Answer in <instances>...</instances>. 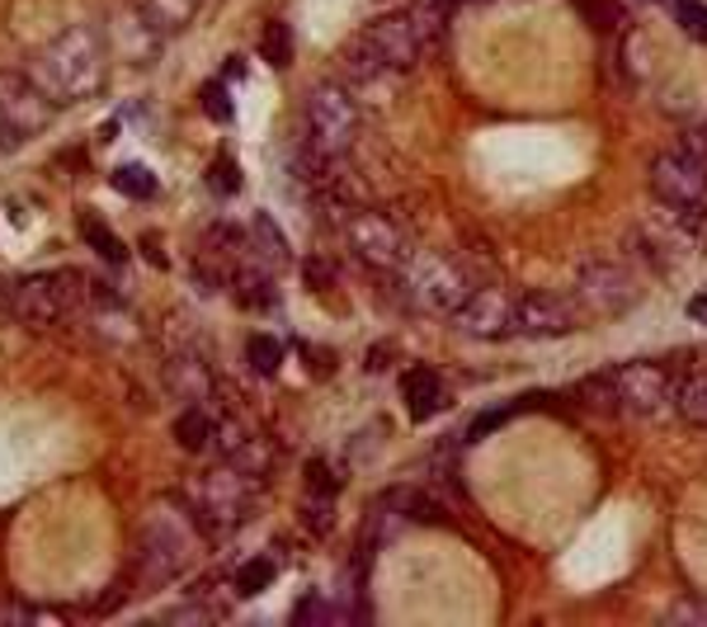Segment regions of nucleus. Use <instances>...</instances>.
<instances>
[{"instance_id":"f257e3e1","label":"nucleus","mask_w":707,"mask_h":627,"mask_svg":"<svg viewBox=\"0 0 707 627\" xmlns=\"http://www.w3.org/2000/svg\"><path fill=\"white\" fill-rule=\"evenodd\" d=\"M444 29V0H416L397 14H382L345 48V76L359 86H378L382 76H401L425 57Z\"/></svg>"},{"instance_id":"f03ea898","label":"nucleus","mask_w":707,"mask_h":627,"mask_svg":"<svg viewBox=\"0 0 707 627\" xmlns=\"http://www.w3.org/2000/svg\"><path fill=\"white\" fill-rule=\"evenodd\" d=\"M38 86H43L57 104H86L104 90L109 76V48L104 33L94 24H71L38 52Z\"/></svg>"},{"instance_id":"7ed1b4c3","label":"nucleus","mask_w":707,"mask_h":627,"mask_svg":"<svg viewBox=\"0 0 707 627\" xmlns=\"http://www.w3.org/2000/svg\"><path fill=\"white\" fill-rule=\"evenodd\" d=\"M199 534H193V515L175 505H156L142 519V538H137V576L142 585H170L189 566Z\"/></svg>"},{"instance_id":"20e7f679","label":"nucleus","mask_w":707,"mask_h":627,"mask_svg":"<svg viewBox=\"0 0 707 627\" xmlns=\"http://www.w3.org/2000/svg\"><path fill=\"white\" fill-rule=\"evenodd\" d=\"M302 123H307V151L321 161H340V156L359 142L364 113H359V94L345 90L340 81H321L311 86L307 104H302Z\"/></svg>"},{"instance_id":"39448f33","label":"nucleus","mask_w":707,"mask_h":627,"mask_svg":"<svg viewBox=\"0 0 707 627\" xmlns=\"http://www.w3.org/2000/svg\"><path fill=\"white\" fill-rule=\"evenodd\" d=\"M90 307V279L81 269H43L14 283V321L62 326Z\"/></svg>"},{"instance_id":"423d86ee","label":"nucleus","mask_w":707,"mask_h":627,"mask_svg":"<svg viewBox=\"0 0 707 627\" xmlns=\"http://www.w3.org/2000/svg\"><path fill=\"white\" fill-rule=\"evenodd\" d=\"M471 273L454 260V255H435V250H420L410 255L406 269H401V292L416 311H429V317H454V311L471 298Z\"/></svg>"},{"instance_id":"0eeeda50","label":"nucleus","mask_w":707,"mask_h":627,"mask_svg":"<svg viewBox=\"0 0 707 627\" xmlns=\"http://www.w3.org/2000/svg\"><path fill=\"white\" fill-rule=\"evenodd\" d=\"M608 382H614V397H618V416H633V420L675 416L679 382L665 364H651V359L618 364V368H608Z\"/></svg>"},{"instance_id":"6e6552de","label":"nucleus","mask_w":707,"mask_h":627,"mask_svg":"<svg viewBox=\"0 0 707 627\" xmlns=\"http://www.w3.org/2000/svg\"><path fill=\"white\" fill-rule=\"evenodd\" d=\"M651 193H656V203L675 208L689 222L703 227V218H707V161H698L689 147L675 142L670 151H660L651 161Z\"/></svg>"},{"instance_id":"1a4fd4ad","label":"nucleus","mask_w":707,"mask_h":627,"mask_svg":"<svg viewBox=\"0 0 707 627\" xmlns=\"http://www.w3.org/2000/svg\"><path fill=\"white\" fill-rule=\"evenodd\" d=\"M250 496H255V477L236 472V467H218V472H208L193 481V524H203L208 534L227 538L231 528H241L246 515H250Z\"/></svg>"},{"instance_id":"9d476101","label":"nucleus","mask_w":707,"mask_h":627,"mask_svg":"<svg viewBox=\"0 0 707 627\" xmlns=\"http://www.w3.org/2000/svg\"><path fill=\"white\" fill-rule=\"evenodd\" d=\"M571 302L580 321H614L627 307H637V279L614 260H589L576 273Z\"/></svg>"},{"instance_id":"9b49d317","label":"nucleus","mask_w":707,"mask_h":627,"mask_svg":"<svg viewBox=\"0 0 707 627\" xmlns=\"http://www.w3.org/2000/svg\"><path fill=\"white\" fill-rule=\"evenodd\" d=\"M0 119H6L14 142H24V137H38V132L52 128L57 100L43 86H38V76H29V71H0Z\"/></svg>"},{"instance_id":"f8f14e48","label":"nucleus","mask_w":707,"mask_h":627,"mask_svg":"<svg viewBox=\"0 0 707 627\" xmlns=\"http://www.w3.org/2000/svg\"><path fill=\"white\" fill-rule=\"evenodd\" d=\"M345 237H349V250L359 255L368 269H382V273H401L406 260H410V241L406 231L387 218V212H354L345 222Z\"/></svg>"},{"instance_id":"ddd939ff","label":"nucleus","mask_w":707,"mask_h":627,"mask_svg":"<svg viewBox=\"0 0 707 627\" xmlns=\"http://www.w3.org/2000/svg\"><path fill=\"white\" fill-rule=\"evenodd\" d=\"M515 292L509 288H471V298L454 311L462 336L471 340H515Z\"/></svg>"},{"instance_id":"4468645a","label":"nucleus","mask_w":707,"mask_h":627,"mask_svg":"<svg viewBox=\"0 0 707 627\" xmlns=\"http://www.w3.org/2000/svg\"><path fill=\"white\" fill-rule=\"evenodd\" d=\"M576 302L557 298V292H524L515 302V336L524 340H557L576 330Z\"/></svg>"},{"instance_id":"2eb2a0df","label":"nucleus","mask_w":707,"mask_h":627,"mask_svg":"<svg viewBox=\"0 0 707 627\" xmlns=\"http://www.w3.org/2000/svg\"><path fill=\"white\" fill-rule=\"evenodd\" d=\"M109 33H113V43L132 57V62H151L156 48H161V38H166L142 10H137V0H128V6L118 10V19H113Z\"/></svg>"},{"instance_id":"dca6fc26","label":"nucleus","mask_w":707,"mask_h":627,"mask_svg":"<svg viewBox=\"0 0 707 627\" xmlns=\"http://www.w3.org/2000/svg\"><path fill=\"white\" fill-rule=\"evenodd\" d=\"M401 397H406V410H410V420H435L439 410L448 406L444 397V382L439 374L429 364H416V368H406V378H401Z\"/></svg>"},{"instance_id":"f3484780","label":"nucleus","mask_w":707,"mask_h":627,"mask_svg":"<svg viewBox=\"0 0 707 627\" xmlns=\"http://www.w3.org/2000/svg\"><path fill=\"white\" fill-rule=\"evenodd\" d=\"M170 387L180 391V397L189 401V406H203L208 401V391H212V378H208V368L199 364V359H175L170 364Z\"/></svg>"},{"instance_id":"a211bd4d","label":"nucleus","mask_w":707,"mask_h":627,"mask_svg":"<svg viewBox=\"0 0 707 627\" xmlns=\"http://www.w3.org/2000/svg\"><path fill=\"white\" fill-rule=\"evenodd\" d=\"M212 420L203 406H189V410H180V420H175V444L185 448V454H203V448L212 444Z\"/></svg>"},{"instance_id":"6ab92c4d","label":"nucleus","mask_w":707,"mask_h":627,"mask_svg":"<svg viewBox=\"0 0 707 627\" xmlns=\"http://www.w3.org/2000/svg\"><path fill=\"white\" fill-rule=\"evenodd\" d=\"M675 416H684L689 425L707 429V368L679 378V397H675Z\"/></svg>"},{"instance_id":"aec40b11","label":"nucleus","mask_w":707,"mask_h":627,"mask_svg":"<svg viewBox=\"0 0 707 627\" xmlns=\"http://www.w3.org/2000/svg\"><path fill=\"white\" fill-rule=\"evenodd\" d=\"M576 401L580 410H589V416H618V397H614V382H608V374H595V378H580L576 382Z\"/></svg>"},{"instance_id":"412c9836","label":"nucleus","mask_w":707,"mask_h":627,"mask_svg":"<svg viewBox=\"0 0 707 627\" xmlns=\"http://www.w3.org/2000/svg\"><path fill=\"white\" fill-rule=\"evenodd\" d=\"M260 57L273 71H283L292 62V24H283V19H269L265 33H260Z\"/></svg>"},{"instance_id":"4be33fe9","label":"nucleus","mask_w":707,"mask_h":627,"mask_svg":"<svg viewBox=\"0 0 707 627\" xmlns=\"http://www.w3.org/2000/svg\"><path fill=\"white\" fill-rule=\"evenodd\" d=\"M137 10H142L147 19L161 33H170V29H185V19H189V0H137Z\"/></svg>"},{"instance_id":"5701e85b","label":"nucleus","mask_w":707,"mask_h":627,"mask_svg":"<svg viewBox=\"0 0 707 627\" xmlns=\"http://www.w3.org/2000/svg\"><path fill=\"white\" fill-rule=\"evenodd\" d=\"M81 237L94 246V250H100L104 255V260H113V265H123L128 260V250H123V241H118L113 237V231L100 222V218H94V212H86V218H81Z\"/></svg>"},{"instance_id":"b1692460","label":"nucleus","mask_w":707,"mask_h":627,"mask_svg":"<svg viewBox=\"0 0 707 627\" xmlns=\"http://www.w3.org/2000/svg\"><path fill=\"white\" fill-rule=\"evenodd\" d=\"M273 576H279V566H273L269 557H255V561H246L241 571H236V595H260V590H269L273 585Z\"/></svg>"},{"instance_id":"393cba45","label":"nucleus","mask_w":707,"mask_h":627,"mask_svg":"<svg viewBox=\"0 0 707 627\" xmlns=\"http://www.w3.org/2000/svg\"><path fill=\"white\" fill-rule=\"evenodd\" d=\"M246 359H250V368H255V374L273 378V374H279V364H283V345L273 340V336H250V345H246Z\"/></svg>"},{"instance_id":"a878e982","label":"nucleus","mask_w":707,"mask_h":627,"mask_svg":"<svg viewBox=\"0 0 707 627\" xmlns=\"http://www.w3.org/2000/svg\"><path fill=\"white\" fill-rule=\"evenodd\" d=\"M250 237H260V246H255V250H260V260H265V265H283V260H288V241L279 237V227H273V222L265 218V212L255 218ZM255 250H250V255H255Z\"/></svg>"},{"instance_id":"bb28decb","label":"nucleus","mask_w":707,"mask_h":627,"mask_svg":"<svg viewBox=\"0 0 707 627\" xmlns=\"http://www.w3.org/2000/svg\"><path fill=\"white\" fill-rule=\"evenodd\" d=\"M113 189L128 193V199H151V193H156V175L147 166H118L113 170Z\"/></svg>"},{"instance_id":"cd10ccee","label":"nucleus","mask_w":707,"mask_h":627,"mask_svg":"<svg viewBox=\"0 0 707 627\" xmlns=\"http://www.w3.org/2000/svg\"><path fill=\"white\" fill-rule=\"evenodd\" d=\"M675 10V24L694 38V43H707V6L703 0H670Z\"/></svg>"},{"instance_id":"c85d7f7f","label":"nucleus","mask_w":707,"mask_h":627,"mask_svg":"<svg viewBox=\"0 0 707 627\" xmlns=\"http://www.w3.org/2000/svg\"><path fill=\"white\" fill-rule=\"evenodd\" d=\"M576 6H580V14L589 19V29H618L623 24V10L614 6V0H576Z\"/></svg>"},{"instance_id":"c756f323","label":"nucleus","mask_w":707,"mask_h":627,"mask_svg":"<svg viewBox=\"0 0 707 627\" xmlns=\"http://www.w3.org/2000/svg\"><path fill=\"white\" fill-rule=\"evenodd\" d=\"M208 185L218 189V193H236V189H241V175H236V166L222 156V161H212V166H208Z\"/></svg>"},{"instance_id":"7c9ffc66","label":"nucleus","mask_w":707,"mask_h":627,"mask_svg":"<svg viewBox=\"0 0 707 627\" xmlns=\"http://www.w3.org/2000/svg\"><path fill=\"white\" fill-rule=\"evenodd\" d=\"M307 491H311V496H336L340 481H336V472H330L326 462H311V467H307Z\"/></svg>"},{"instance_id":"2f4dec72","label":"nucleus","mask_w":707,"mask_h":627,"mask_svg":"<svg viewBox=\"0 0 707 627\" xmlns=\"http://www.w3.org/2000/svg\"><path fill=\"white\" fill-rule=\"evenodd\" d=\"M203 109H208V119L227 123V119H231V100H227V90H222V86H203Z\"/></svg>"},{"instance_id":"473e14b6","label":"nucleus","mask_w":707,"mask_h":627,"mask_svg":"<svg viewBox=\"0 0 707 627\" xmlns=\"http://www.w3.org/2000/svg\"><path fill=\"white\" fill-rule=\"evenodd\" d=\"M707 623V604H679V609H670V623Z\"/></svg>"},{"instance_id":"72a5a7b5","label":"nucleus","mask_w":707,"mask_h":627,"mask_svg":"<svg viewBox=\"0 0 707 627\" xmlns=\"http://www.w3.org/2000/svg\"><path fill=\"white\" fill-rule=\"evenodd\" d=\"M0 317L14 321V283L10 279H0Z\"/></svg>"},{"instance_id":"f704fd0d","label":"nucleus","mask_w":707,"mask_h":627,"mask_svg":"<svg viewBox=\"0 0 707 627\" xmlns=\"http://www.w3.org/2000/svg\"><path fill=\"white\" fill-rule=\"evenodd\" d=\"M689 317H694V321H707V298H694V302H689Z\"/></svg>"},{"instance_id":"c9c22d12","label":"nucleus","mask_w":707,"mask_h":627,"mask_svg":"<svg viewBox=\"0 0 707 627\" xmlns=\"http://www.w3.org/2000/svg\"><path fill=\"white\" fill-rule=\"evenodd\" d=\"M14 137H10V128H6V119H0V147H10Z\"/></svg>"},{"instance_id":"e433bc0d","label":"nucleus","mask_w":707,"mask_h":627,"mask_svg":"<svg viewBox=\"0 0 707 627\" xmlns=\"http://www.w3.org/2000/svg\"><path fill=\"white\" fill-rule=\"evenodd\" d=\"M656 6H670V0H656Z\"/></svg>"}]
</instances>
